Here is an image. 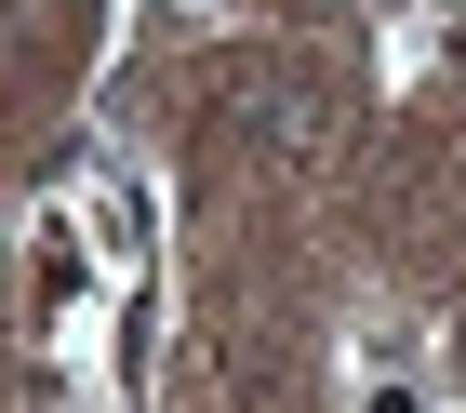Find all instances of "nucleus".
I'll list each match as a JSON object with an SVG mask.
<instances>
[{
  "instance_id": "obj_1",
  "label": "nucleus",
  "mask_w": 466,
  "mask_h": 413,
  "mask_svg": "<svg viewBox=\"0 0 466 413\" xmlns=\"http://www.w3.org/2000/svg\"><path fill=\"white\" fill-rule=\"evenodd\" d=\"M240 134L267 147V160H320V147H333V94H320V80H253V94H240Z\"/></svg>"
},
{
  "instance_id": "obj_2",
  "label": "nucleus",
  "mask_w": 466,
  "mask_h": 413,
  "mask_svg": "<svg viewBox=\"0 0 466 413\" xmlns=\"http://www.w3.org/2000/svg\"><path fill=\"white\" fill-rule=\"evenodd\" d=\"M80 241L107 253V267H147V253H160V187H147V173H94V201H80Z\"/></svg>"
},
{
  "instance_id": "obj_3",
  "label": "nucleus",
  "mask_w": 466,
  "mask_h": 413,
  "mask_svg": "<svg viewBox=\"0 0 466 413\" xmlns=\"http://www.w3.org/2000/svg\"><path fill=\"white\" fill-rule=\"evenodd\" d=\"M107 267V253L80 241V213H40V307H80V280Z\"/></svg>"
},
{
  "instance_id": "obj_4",
  "label": "nucleus",
  "mask_w": 466,
  "mask_h": 413,
  "mask_svg": "<svg viewBox=\"0 0 466 413\" xmlns=\"http://www.w3.org/2000/svg\"><path fill=\"white\" fill-rule=\"evenodd\" d=\"M347 413H440L427 360H373V374H347Z\"/></svg>"
},
{
  "instance_id": "obj_5",
  "label": "nucleus",
  "mask_w": 466,
  "mask_h": 413,
  "mask_svg": "<svg viewBox=\"0 0 466 413\" xmlns=\"http://www.w3.org/2000/svg\"><path fill=\"white\" fill-rule=\"evenodd\" d=\"M147 360H160V307H147V294H120V307H107V374L147 387Z\"/></svg>"
},
{
  "instance_id": "obj_6",
  "label": "nucleus",
  "mask_w": 466,
  "mask_h": 413,
  "mask_svg": "<svg viewBox=\"0 0 466 413\" xmlns=\"http://www.w3.org/2000/svg\"><path fill=\"white\" fill-rule=\"evenodd\" d=\"M174 14H200V0H174Z\"/></svg>"
},
{
  "instance_id": "obj_7",
  "label": "nucleus",
  "mask_w": 466,
  "mask_h": 413,
  "mask_svg": "<svg viewBox=\"0 0 466 413\" xmlns=\"http://www.w3.org/2000/svg\"><path fill=\"white\" fill-rule=\"evenodd\" d=\"M107 413H134V400H107Z\"/></svg>"
}]
</instances>
